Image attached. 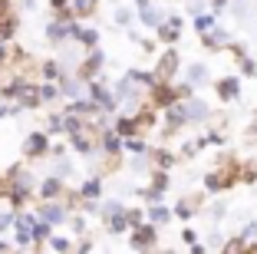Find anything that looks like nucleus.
<instances>
[{"label": "nucleus", "instance_id": "obj_10", "mask_svg": "<svg viewBox=\"0 0 257 254\" xmlns=\"http://www.w3.org/2000/svg\"><path fill=\"white\" fill-rule=\"evenodd\" d=\"M198 205H201V195H195V198H178V205H175V215L182 218V221H188V218H195L198 211Z\"/></svg>", "mask_w": 257, "mask_h": 254}, {"label": "nucleus", "instance_id": "obj_11", "mask_svg": "<svg viewBox=\"0 0 257 254\" xmlns=\"http://www.w3.org/2000/svg\"><path fill=\"white\" fill-rule=\"evenodd\" d=\"M99 69H102V53H99V50H89V60L79 66V79H92Z\"/></svg>", "mask_w": 257, "mask_h": 254}, {"label": "nucleus", "instance_id": "obj_39", "mask_svg": "<svg viewBox=\"0 0 257 254\" xmlns=\"http://www.w3.org/2000/svg\"><path fill=\"white\" fill-rule=\"evenodd\" d=\"M10 251V244H7V241H0V254H7Z\"/></svg>", "mask_w": 257, "mask_h": 254}, {"label": "nucleus", "instance_id": "obj_40", "mask_svg": "<svg viewBox=\"0 0 257 254\" xmlns=\"http://www.w3.org/2000/svg\"><path fill=\"white\" fill-rule=\"evenodd\" d=\"M162 254H178V251H172V247H165V251H162Z\"/></svg>", "mask_w": 257, "mask_h": 254}, {"label": "nucleus", "instance_id": "obj_34", "mask_svg": "<svg viewBox=\"0 0 257 254\" xmlns=\"http://www.w3.org/2000/svg\"><path fill=\"white\" fill-rule=\"evenodd\" d=\"M50 7L60 14V10H66V7H73V0H50Z\"/></svg>", "mask_w": 257, "mask_h": 254}, {"label": "nucleus", "instance_id": "obj_6", "mask_svg": "<svg viewBox=\"0 0 257 254\" xmlns=\"http://www.w3.org/2000/svg\"><path fill=\"white\" fill-rule=\"evenodd\" d=\"M231 43H234V40H231V30H224V27H214L211 33H204L201 37V46L204 50H211V53H218V50H231Z\"/></svg>", "mask_w": 257, "mask_h": 254}, {"label": "nucleus", "instance_id": "obj_25", "mask_svg": "<svg viewBox=\"0 0 257 254\" xmlns=\"http://www.w3.org/2000/svg\"><path fill=\"white\" fill-rule=\"evenodd\" d=\"M241 182H247V185H254V182H257V162H254V158L241 165Z\"/></svg>", "mask_w": 257, "mask_h": 254}, {"label": "nucleus", "instance_id": "obj_28", "mask_svg": "<svg viewBox=\"0 0 257 254\" xmlns=\"http://www.w3.org/2000/svg\"><path fill=\"white\" fill-rule=\"evenodd\" d=\"M125 215H128V224H132V228H139V224H145V218H149V215H145L142 208H128Z\"/></svg>", "mask_w": 257, "mask_h": 254}, {"label": "nucleus", "instance_id": "obj_22", "mask_svg": "<svg viewBox=\"0 0 257 254\" xmlns=\"http://www.w3.org/2000/svg\"><path fill=\"white\" fill-rule=\"evenodd\" d=\"M17 17H4L0 20V40H14V33H17Z\"/></svg>", "mask_w": 257, "mask_h": 254}, {"label": "nucleus", "instance_id": "obj_2", "mask_svg": "<svg viewBox=\"0 0 257 254\" xmlns=\"http://www.w3.org/2000/svg\"><path fill=\"white\" fill-rule=\"evenodd\" d=\"M128 244H132V251L149 254L152 247L159 244V224L145 221V224H139V228H132V234H128Z\"/></svg>", "mask_w": 257, "mask_h": 254}, {"label": "nucleus", "instance_id": "obj_13", "mask_svg": "<svg viewBox=\"0 0 257 254\" xmlns=\"http://www.w3.org/2000/svg\"><path fill=\"white\" fill-rule=\"evenodd\" d=\"M221 254H254V247H250L241 234H231V238L221 244Z\"/></svg>", "mask_w": 257, "mask_h": 254}, {"label": "nucleus", "instance_id": "obj_19", "mask_svg": "<svg viewBox=\"0 0 257 254\" xmlns=\"http://www.w3.org/2000/svg\"><path fill=\"white\" fill-rule=\"evenodd\" d=\"M50 231H53V224L50 221H33V244H40V241H50Z\"/></svg>", "mask_w": 257, "mask_h": 254}, {"label": "nucleus", "instance_id": "obj_30", "mask_svg": "<svg viewBox=\"0 0 257 254\" xmlns=\"http://www.w3.org/2000/svg\"><path fill=\"white\" fill-rule=\"evenodd\" d=\"M227 7H231V0H208V10L211 14H224Z\"/></svg>", "mask_w": 257, "mask_h": 254}, {"label": "nucleus", "instance_id": "obj_18", "mask_svg": "<svg viewBox=\"0 0 257 254\" xmlns=\"http://www.w3.org/2000/svg\"><path fill=\"white\" fill-rule=\"evenodd\" d=\"M152 165H155V168H162V172H168V168L175 165V152H168V149H155V152H152Z\"/></svg>", "mask_w": 257, "mask_h": 254}, {"label": "nucleus", "instance_id": "obj_21", "mask_svg": "<svg viewBox=\"0 0 257 254\" xmlns=\"http://www.w3.org/2000/svg\"><path fill=\"white\" fill-rule=\"evenodd\" d=\"M208 215H211V221H224L227 218V202L224 198H214V202L208 205Z\"/></svg>", "mask_w": 257, "mask_h": 254}, {"label": "nucleus", "instance_id": "obj_17", "mask_svg": "<svg viewBox=\"0 0 257 254\" xmlns=\"http://www.w3.org/2000/svg\"><path fill=\"white\" fill-rule=\"evenodd\" d=\"M185 79H188L191 86H204V82H208V66H204V63H191V66L185 69Z\"/></svg>", "mask_w": 257, "mask_h": 254}, {"label": "nucleus", "instance_id": "obj_38", "mask_svg": "<svg viewBox=\"0 0 257 254\" xmlns=\"http://www.w3.org/2000/svg\"><path fill=\"white\" fill-rule=\"evenodd\" d=\"M191 254H208V247L204 244H191Z\"/></svg>", "mask_w": 257, "mask_h": 254}, {"label": "nucleus", "instance_id": "obj_24", "mask_svg": "<svg viewBox=\"0 0 257 254\" xmlns=\"http://www.w3.org/2000/svg\"><path fill=\"white\" fill-rule=\"evenodd\" d=\"M237 69H241V76L257 79V60H254V56H244V60H237Z\"/></svg>", "mask_w": 257, "mask_h": 254}, {"label": "nucleus", "instance_id": "obj_37", "mask_svg": "<svg viewBox=\"0 0 257 254\" xmlns=\"http://www.w3.org/2000/svg\"><path fill=\"white\" fill-rule=\"evenodd\" d=\"M149 7H155L152 0H136V10H149Z\"/></svg>", "mask_w": 257, "mask_h": 254}, {"label": "nucleus", "instance_id": "obj_32", "mask_svg": "<svg viewBox=\"0 0 257 254\" xmlns=\"http://www.w3.org/2000/svg\"><path fill=\"white\" fill-rule=\"evenodd\" d=\"M182 241H185V244H198V231H195V228H185V231H182Z\"/></svg>", "mask_w": 257, "mask_h": 254}, {"label": "nucleus", "instance_id": "obj_12", "mask_svg": "<svg viewBox=\"0 0 257 254\" xmlns=\"http://www.w3.org/2000/svg\"><path fill=\"white\" fill-rule=\"evenodd\" d=\"M145 215H149V221H152V224H159V228H162V224H168V221H172V215H175V211H172V208H165L162 202H152Z\"/></svg>", "mask_w": 257, "mask_h": 254}, {"label": "nucleus", "instance_id": "obj_31", "mask_svg": "<svg viewBox=\"0 0 257 254\" xmlns=\"http://www.w3.org/2000/svg\"><path fill=\"white\" fill-rule=\"evenodd\" d=\"M40 93H43V99H46V103H53V99L60 96V90H56V86H50V82H46V86H40Z\"/></svg>", "mask_w": 257, "mask_h": 254}, {"label": "nucleus", "instance_id": "obj_16", "mask_svg": "<svg viewBox=\"0 0 257 254\" xmlns=\"http://www.w3.org/2000/svg\"><path fill=\"white\" fill-rule=\"evenodd\" d=\"M115 132H119L122 139H132L136 132H142V126H139V119H136V116H122V119L115 122Z\"/></svg>", "mask_w": 257, "mask_h": 254}, {"label": "nucleus", "instance_id": "obj_35", "mask_svg": "<svg viewBox=\"0 0 257 254\" xmlns=\"http://www.w3.org/2000/svg\"><path fill=\"white\" fill-rule=\"evenodd\" d=\"M83 228H86L83 215H76V218H73V231H76V234H83Z\"/></svg>", "mask_w": 257, "mask_h": 254}, {"label": "nucleus", "instance_id": "obj_1", "mask_svg": "<svg viewBox=\"0 0 257 254\" xmlns=\"http://www.w3.org/2000/svg\"><path fill=\"white\" fill-rule=\"evenodd\" d=\"M234 182H241V162H234V158H221L211 172H204V192L208 195H221V192H227V188L234 185Z\"/></svg>", "mask_w": 257, "mask_h": 254}, {"label": "nucleus", "instance_id": "obj_8", "mask_svg": "<svg viewBox=\"0 0 257 254\" xmlns=\"http://www.w3.org/2000/svg\"><path fill=\"white\" fill-rule=\"evenodd\" d=\"M185 112H188V126H198V122H208V119H211V109H208V106H204L198 96L185 99Z\"/></svg>", "mask_w": 257, "mask_h": 254}, {"label": "nucleus", "instance_id": "obj_23", "mask_svg": "<svg viewBox=\"0 0 257 254\" xmlns=\"http://www.w3.org/2000/svg\"><path fill=\"white\" fill-rule=\"evenodd\" d=\"M79 195H83L86 202H96L99 195H102V185H99V182H96V179H92V182H86V185H83V188H79Z\"/></svg>", "mask_w": 257, "mask_h": 254}, {"label": "nucleus", "instance_id": "obj_29", "mask_svg": "<svg viewBox=\"0 0 257 254\" xmlns=\"http://www.w3.org/2000/svg\"><path fill=\"white\" fill-rule=\"evenodd\" d=\"M43 76H46V79H60V66H56L53 60H46L43 63Z\"/></svg>", "mask_w": 257, "mask_h": 254}, {"label": "nucleus", "instance_id": "obj_27", "mask_svg": "<svg viewBox=\"0 0 257 254\" xmlns=\"http://www.w3.org/2000/svg\"><path fill=\"white\" fill-rule=\"evenodd\" d=\"M50 247L60 251V254H69V251H73V241H69V238H50Z\"/></svg>", "mask_w": 257, "mask_h": 254}, {"label": "nucleus", "instance_id": "obj_33", "mask_svg": "<svg viewBox=\"0 0 257 254\" xmlns=\"http://www.w3.org/2000/svg\"><path fill=\"white\" fill-rule=\"evenodd\" d=\"M115 20H119V27H128L132 23V10H115Z\"/></svg>", "mask_w": 257, "mask_h": 254}, {"label": "nucleus", "instance_id": "obj_9", "mask_svg": "<svg viewBox=\"0 0 257 254\" xmlns=\"http://www.w3.org/2000/svg\"><path fill=\"white\" fill-rule=\"evenodd\" d=\"M191 27H195L198 37H204V33H211L214 27H218V14H211V10H204V14L191 17Z\"/></svg>", "mask_w": 257, "mask_h": 254}, {"label": "nucleus", "instance_id": "obj_26", "mask_svg": "<svg viewBox=\"0 0 257 254\" xmlns=\"http://www.w3.org/2000/svg\"><path fill=\"white\" fill-rule=\"evenodd\" d=\"M125 152H136V155H145V152H149V145H145V139H136V135H132V139H125Z\"/></svg>", "mask_w": 257, "mask_h": 254}, {"label": "nucleus", "instance_id": "obj_36", "mask_svg": "<svg viewBox=\"0 0 257 254\" xmlns=\"http://www.w3.org/2000/svg\"><path fill=\"white\" fill-rule=\"evenodd\" d=\"M10 60V50H7V40H0V63Z\"/></svg>", "mask_w": 257, "mask_h": 254}, {"label": "nucleus", "instance_id": "obj_14", "mask_svg": "<svg viewBox=\"0 0 257 254\" xmlns=\"http://www.w3.org/2000/svg\"><path fill=\"white\" fill-rule=\"evenodd\" d=\"M40 195H43L46 202L60 198V195H63V179H60V175H50V179H43V185H40Z\"/></svg>", "mask_w": 257, "mask_h": 254}, {"label": "nucleus", "instance_id": "obj_3", "mask_svg": "<svg viewBox=\"0 0 257 254\" xmlns=\"http://www.w3.org/2000/svg\"><path fill=\"white\" fill-rule=\"evenodd\" d=\"M178 66H182V56H178V50H165V53L159 56V63H155V69H152V73L159 76V82H175Z\"/></svg>", "mask_w": 257, "mask_h": 254}, {"label": "nucleus", "instance_id": "obj_4", "mask_svg": "<svg viewBox=\"0 0 257 254\" xmlns=\"http://www.w3.org/2000/svg\"><path fill=\"white\" fill-rule=\"evenodd\" d=\"M23 155L30 158H43V155H53V145H50V135L46 132H30L23 139Z\"/></svg>", "mask_w": 257, "mask_h": 254}, {"label": "nucleus", "instance_id": "obj_20", "mask_svg": "<svg viewBox=\"0 0 257 254\" xmlns=\"http://www.w3.org/2000/svg\"><path fill=\"white\" fill-rule=\"evenodd\" d=\"M99 7V0H73V14L76 17H92Z\"/></svg>", "mask_w": 257, "mask_h": 254}, {"label": "nucleus", "instance_id": "obj_15", "mask_svg": "<svg viewBox=\"0 0 257 254\" xmlns=\"http://www.w3.org/2000/svg\"><path fill=\"white\" fill-rule=\"evenodd\" d=\"M40 218H43V221H50V224H63V221H66V211H63V205L46 202L43 208H40Z\"/></svg>", "mask_w": 257, "mask_h": 254}, {"label": "nucleus", "instance_id": "obj_7", "mask_svg": "<svg viewBox=\"0 0 257 254\" xmlns=\"http://www.w3.org/2000/svg\"><path fill=\"white\" fill-rule=\"evenodd\" d=\"M182 30H185V20H182V17H165V23H162V27H159L155 33H159L162 43L175 46L178 40H182Z\"/></svg>", "mask_w": 257, "mask_h": 254}, {"label": "nucleus", "instance_id": "obj_5", "mask_svg": "<svg viewBox=\"0 0 257 254\" xmlns=\"http://www.w3.org/2000/svg\"><path fill=\"white\" fill-rule=\"evenodd\" d=\"M214 93L221 103H241V76H221L214 82Z\"/></svg>", "mask_w": 257, "mask_h": 254}]
</instances>
